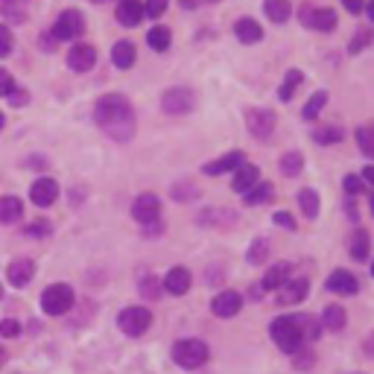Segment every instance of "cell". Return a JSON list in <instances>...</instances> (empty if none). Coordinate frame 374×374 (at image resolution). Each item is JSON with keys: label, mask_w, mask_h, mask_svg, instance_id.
I'll return each mask as SVG.
<instances>
[{"label": "cell", "mask_w": 374, "mask_h": 374, "mask_svg": "<svg viewBox=\"0 0 374 374\" xmlns=\"http://www.w3.org/2000/svg\"><path fill=\"white\" fill-rule=\"evenodd\" d=\"M94 117H96V126L120 144L135 135V111H132V106H129V100L123 94L100 96L96 106H94Z\"/></svg>", "instance_id": "obj_1"}, {"label": "cell", "mask_w": 374, "mask_h": 374, "mask_svg": "<svg viewBox=\"0 0 374 374\" xmlns=\"http://www.w3.org/2000/svg\"><path fill=\"white\" fill-rule=\"evenodd\" d=\"M275 345H278L284 354H299L304 351V345L316 342L319 333H322V325L313 319V316H278L269 328Z\"/></svg>", "instance_id": "obj_2"}, {"label": "cell", "mask_w": 374, "mask_h": 374, "mask_svg": "<svg viewBox=\"0 0 374 374\" xmlns=\"http://www.w3.org/2000/svg\"><path fill=\"white\" fill-rule=\"evenodd\" d=\"M173 360L182 368H199L208 360V345L199 339H179L173 345Z\"/></svg>", "instance_id": "obj_3"}, {"label": "cell", "mask_w": 374, "mask_h": 374, "mask_svg": "<svg viewBox=\"0 0 374 374\" xmlns=\"http://www.w3.org/2000/svg\"><path fill=\"white\" fill-rule=\"evenodd\" d=\"M42 307L47 316H62V313H68L73 307V289L68 284H53L44 289L42 295Z\"/></svg>", "instance_id": "obj_4"}, {"label": "cell", "mask_w": 374, "mask_h": 374, "mask_svg": "<svg viewBox=\"0 0 374 374\" xmlns=\"http://www.w3.org/2000/svg\"><path fill=\"white\" fill-rule=\"evenodd\" d=\"M117 325H120V330L129 333V337H141L152 325V313L147 307H126L120 316H117Z\"/></svg>", "instance_id": "obj_5"}, {"label": "cell", "mask_w": 374, "mask_h": 374, "mask_svg": "<svg viewBox=\"0 0 374 374\" xmlns=\"http://www.w3.org/2000/svg\"><path fill=\"white\" fill-rule=\"evenodd\" d=\"M85 30V21H82V15L76 12V9H68L56 18V24H53V38L56 42H70V38H76Z\"/></svg>", "instance_id": "obj_6"}, {"label": "cell", "mask_w": 374, "mask_h": 374, "mask_svg": "<svg viewBox=\"0 0 374 374\" xmlns=\"http://www.w3.org/2000/svg\"><path fill=\"white\" fill-rule=\"evenodd\" d=\"M132 216L137 223H144V225H152V223H158V216H161V199L155 193H144V196H137L135 205H132Z\"/></svg>", "instance_id": "obj_7"}, {"label": "cell", "mask_w": 374, "mask_h": 374, "mask_svg": "<svg viewBox=\"0 0 374 374\" xmlns=\"http://www.w3.org/2000/svg\"><path fill=\"white\" fill-rule=\"evenodd\" d=\"M196 108V94L190 88H170L164 94V111L167 114H190Z\"/></svg>", "instance_id": "obj_8"}, {"label": "cell", "mask_w": 374, "mask_h": 374, "mask_svg": "<svg viewBox=\"0 0 374 374\" xmlns=\"http://www.w3.org/2000/svg\"><path fill=\"white\" fill-rule=\"evenodd\" d=\"M246 126H249V132L254 135V137H269L272 135V129H275V114L269 111V108H249L246 111Z\"/></svg>", "instance_id": "obj_9"}, {"label": "cell", "mask_w": 374, "mask_h": 374, "mask_svg": "<svg viewBox=\"0 0 374 374\" xmlns=\"http://www.w3.org/2000/svg\"><path fill=\"white\" fill-rule=\"evenodd\" d=\"M301 21H304L310 30L330 32L333 27H337V12H333V9H313V6H304Z\"/></svg>", "instance_id": "obj_10"}, {"label": "cell", "mask_w": 374, "mask_h": 374, "mask_svg": "<svg viewBox=\"0 0 374 374\" xmlns=\"http://www.w3.org/2000/svg\"><path fill=\"white\" fill-rule=\"evenodd\" d=\"M243 307V295L240 292H234V289H225L220 292L213 299V316H220V319H231V316H237Z\"/></svg>", "instance_id": "obj_11"}, {"label": "cell", "mask_w": 374, "mask_h": 374, "mask_svg": "<svg viewBox=\"0 0 374 374\" xmlns=\"http://www.w3.org/2000/svg\"><path fill=\"white\" fill-rule=\"evenodd\" d=\"M307 278H289L278 287V304H301L307 299Z\"/></svg>", "instance_id": "obj_12"}, {"label": "cell", "mask_w": 374, "mask_h": 374, "mask_svg": "<svg viewBox=\"0 0 374 374\" xmlns=\"http://www.w3.org/2000/svg\"><path fill=\"white\" fill-rule=\"evenodd\" d=\"M68 65H70V70H76V73L91 70V68L96 65V50H94L91 44H76V47H70Z\"/></svg>", "instance_id": "obj_13"}, {"label": "cell", "mask_w": 374, "mask_h": 374, "mask_svg": "<svg viewBox=\"0 0 374 374\" xmlns=\"http://www.w3.org/2000/svg\"><path fill=\"white\" fill-rule=\"evenodd\" d=\"M32 272H35V263L30 258H18V261H12L6 266V278H9L12 287L21 289V287H27L32 281Z\"/></svg>", "instance_id": "obj_14"}, {"label": "cell", "mask_w": 374, "mask_h": 374, "mask_svg": "<svg viewBox=\"0 0 374 374\" xmlns=\"http://www.w3.org/2000/svg\"><path fill=\"white\" fill-rule=\"evenodd\" d=\"M30 199L38 205V208H47L58 199V185L53 179H38L32 187H30Z\"/></svg>", "instance_id": "obj_15"}, {"label": "cell", "mask_w": 374, "mask_h": 374, "mask_svg": "<svg viewBox=\"0 0 374 374\" xmlns=\"http://www.w3.org/2000/svg\"><path fill=\"white\" fill-rule=\"evenodd\" d=\"M328 289H330V292H337V295H354V292L360 289V281L354 278L351 272L337 269V272H330V278H328Z\"/></svg>", "instance_id": "obj_16"}, {"label": "cell", "mask_w": 374, "mask_h": 374, "mask_svg": "<svg viewBox=\"0 0 374 374\" xmlns=\"http://www.w3.org/2000/svg\"><path fill=\"white\" fill-rule=\"evenodd\" d=\"M117 21L123 27H137L144 21V4L141 0H120L117 4Z\"/></svg>", "instance_id": "obj_17"}, {"label": "cell", "mask_w": 374, "mask_h": 374, "mask_svg": "<svg viewBox=\"0 0 374 374\" xmlns=\"http://www.w3.org/2000/svg\"><path fill=\"white\" fill-rule=\"evenodd\" d=\"M190 284H193V278H190V272L185 266H173L167 272V278H164V289L173 292V295H185L190 289Z\"/></svg>", "instance_id": "obj_18"}, {"label": "cell", "mask_w": 374, "mask_h": 374, "mask_svg": "<svg viewBox=\"0 0 374 374\" xmlns=\"http://www.w3.org/2000/svg\"><path fill=\"white\" fill-rule=\"evenodd\" d=\"M24 216V202L18 196H0V223L12 225Z\"/></svg>", "instance_id": "obj_19"}, {"label": "cell", "mask_w": 374, "mask_h": 374, "mask_svg": "<svg viewBox=\"0 0 374 374\" xmlns=\"http://www.w3.org/2000/svg\"><path fill=\"white\" fill-rule=\"evenodd\" d=\"M243 164H246V155L243 152H228V155H223V158L205 164V173L208 175H220V173H228V170H237Z\"/></svg>", "instance_id": "obj_20"}, {"label": "cell", "mask_w": 374, "mask_h": 374, "mask_svg": "<svg viewBox=\"0 0 374 374\" xmlns=\"http://www.w3.org/2000/svg\"><path fill=\"white\" fill-rule=\"evenodd\" d=\"M234 32H237V38L243 44H258L263 38V30L258 21H251V18H240L237 24H234Z\"/></svg>", "instance_id": "obj_21"}, {"label": "cell", "mask_w": 374, "mask_h": 374, "mask_svg": "<svg viewBox=\"0 0 374 374\" xmlns=\"http://www.w3.org/2000/svg\"><path fill=\"white\" fill-rule=\"evenodd\" d=\"M258 167H254V164H243V167H237V173H234V190H237V193H249L254 185H258Z\"/></svg>", "instance_id": "obj_22"}, {"label": "cell", "mask_w": 374, "mask_h": 374, "mask_svg": "<svg viewBox=\"0 0 374 374\" xmlns=\"http://www.w3.org/2000/svg\"><path fill=\"white\" fill-rule=\"evenodd\" d=\"M289 272H292L289 263H272L266 269V275H263V287L266 289H278L284 281H289Z\"/></svg>", "instance_id": "obj_23"}, {"label": "cell", "mask_w": 374, "mask_h": 374, "mask_svg": "<svg viewBox=\"0 0 374 374\" xmlns=\"http://www.w3.org/2000/svg\"><path fill=\"white\" fill-rule=\"evenodd\" d=\"M111 58H114V65H117V68H132V65H135V58H137L135 44H132V42H117L114 50H111Z\"/></svg>", "instance_id": "obj_24"}, {"label": "cell", "mask_w": 374, "mask_h": 374, "mask_svg": "<svg viewBox=\"0 0 374 374\" xmlns=\"http://www.w3.org/2000/svg\"><path fill=\"white\" fill-rule=\"evenodd\" d=\"M263 12L269 15V21L284 24L287 18L292 15V6H289V0H266V4H263Z\"/></svg>", "instance_id": "obj_25"}, {"label": "cell", "mask_w": 374, "mask_h": 374, "mask_svg": "<svg viewBox=\"0 0 374 374\" xmlns=\"http://www.w3.org/2000/svg\"><path fill=\"white\" fill-rule=\"evenodd\" d=\"M272 196H275L272 185H254L249 193H243V199H246V205H266V202H272Z\"/></svg>", "instance_id": "obj_26"}, {"label": "cell", "mask_w": 374, "mask_h": 374, "mask_svg": "<svg viewBox=\"0 0 374 374\" xmlns=\"http://www.w3.org/2000/svg\"><path fill=\"white\" fill-rule=\"evenodd\" d=\"M368 251H371V237L366 231H357V234H354V240H351V258L354 261H366Z\"/></svg>", "instance_id": "obj_27"}, {"label": "cell", "mask_w": 374, "mask_h": 374, "mask_svg": "<svg viewBox=\"0 0 374 374\" xmlns=\"http://www.w3.org/2000/svg\"><path fill=\"white\" fill-rule=\"evenodd\" d=\"M345 310L339 307V304H330L328 310H325V319H322V325L328 328V330H342L345 328Z\"/></svg>", "instance_id": "obj_28"}, {"label": "cell", "mask_w": 374, "mask_h": 374, "mask_svg": "<svg viewBox=\"0 0 374 374\" xmlns=\"http://www.w3.org/2000/svg\"><path fill=\"white\" fill-rule=\"evenodd\" d=\"M147 42H149L152 50L164 53V50L170 47V30H167V27H152V30L147 32Z\"/></svg>", "instance_id": "obj_29"}, {"label": "cell", "mask_w": 374, "mask_h": 374, "mask_svg": "<svg viewBox=\"0 0 374 374\" xmlns=\"http://www.w3.org/2000/svg\"><path fill=\"white\" fill-rule=\"evenodd\" d=\"M301 80H304L301 70H295V68L287 73V80H284V85H281V91H278V96H281L284 103H289V100H292V94H295V88L301 85Z\"/></svg>", "instance_id": "obj_30"}, {"label": "cell", "mask_w": 374, "mask_h": 374, "mask_svg": "<svg viewBox=\"0 0 374 374\" xmlns=\"http://www.w3.org/2000/svg\"><path fill=\"white\" fill-rule=\"evenodd\" d=\"M357 144H360V152H363V155L374 158V123L357 129Z\"/></svg>", "instance_id": "obj_31"}, {"label": "cell", "mask_w": 374, "mask_h": 374, "mask_svg": "<svg viewBox=\"0 0 374 374\" xmlns=\"http://www.w3.org/2000/svg\"><path fill=\"white\" fill-rule=\"evenodd\" d=\"M299 205H301V211H304V216L307 220H313V216L319 213V196H316V190H301V196H299Z\"/></svg>", "instance_id": "obj_32"}, {"label": "cell", "mask_w": 374, "mask_h": 374, "mask_svg": "<svg viewBox=\"0 0 374 374\" xmlns=\"http://www.w3.org/2000/svg\"><path fill=\"white\" fill-rule=\"evenodd\" d=\"M301 164H304L301 152H287L284 158H281V173L284 175H299L301 173Z\"/></svg>", "instance_id": "obj_33"}, {"label": "cell", "mask_w": 374, "mask_h": 374, "mask_svg": "<svg viewBox=\"0 0 374 374\" xmlns=\"http://www.w3.org/2000/svg\"><path fill=\"white\" fill-rule=\"evenodd\" d=\"M325 103H328V94L325 91H316L307 100V106H304V120H313V117H316L322 108H325Z\"/></svg>", "instance_id": "obj_34"}, {"label": "cell", "mask_w": 374, "mask_h": 374, "mask_svg": "<svg viewBox=\"0 0 374 374\" xmlns=\"http://www.w3.org/2000/svg\"><path fill=\"white\" fill-rule=\"evenodd\" d=\"M266 254H269V240L258 237V240L251 243V249H249V261H251V263H263Z\"/></svg>", "instance_id": "obj_35"}, {"label": "cell", "mask_w": 374, "mask_h": 374, "mask_svg": "<svg viewBox=\"0 0 374 374\" xmlns=\"http://www.w3.org/2000/svg\"><path fill=\"white\" fill-rule=\"evenodd\" d=\"M316 141H319L322 147H328V144H337V141H342V129H339V126L316 129Z\"/></svg>", "instance_id": "obj_36"}, {"label": "cell", "mask_w": 374, "mask_h": 374, "mask_svg": "<svg viewBox=\"0 0 374 374\" xmlns=\"http://www.w3.org/2000/svg\"><path fill=\"white\" fill-rule=\"evenodd\" d=\"M371 38H374V32H371V30H360L357 35H354V42H351V47H348V50H351L354 56H357L360 50H366V47L371 44Z\"/></svg>", "instance_id": "obj_37"}, {"label": "cell", "mask_w": 374, "mask_h": 374, "mask_svg": "<svg viewBox=\"0 0 374 374\" xmlns=\"http://www.w3.org/2000/svg\"><path fill=\"white\" fill-rule=\"evenodd\" d=\"M141 295H144V299H158V295H161V284H158V278H144L141 281Z\"/></svg>", "instance_id": "obj_38"}, {"label": "cell", "mask_w": 374, "mask_h": 374, "mask_svg": "<svg viewBox=\"0 0 374 374\" xmlns=\"http://www.w3.org/2000/svg\"><path fill=\"white\" fill-rule=\"evenodd\" d=\"M53 231V225L47 220H35L27 225V237H47V234Z\"/></svg>", "instance_id": "obj_39"}, {"label": "cell", "mask_w": 374, "mask_h": 374, "mask_svg": "<svg viewBox=\"0 0 374 374\" xmlns=\"http://www.w3.org/2000/svg\"><path fill=\"white\" fill-rule=\"evenodd\" d=\"M12 53V32L6 24H0V58Z\"/></svg>", "instance_id": "obj_40"}, {"label": "cell", "mask_w": 374, "mask_h": 374, "mask_svg": "<svg viewBox=\"0 0 374 374\" xmlns=\"http://www.w3.org/2000/svg\"><path fill=\"white\" fill-rule=\"evenodd\" d=\"M164 9H167V0H147L144 15H149V18H158V15H164Z\"/></svg>", "instance_id": "obj_41"}, {"label": "cell", "mask_w": 374, "mask_h": 374, "mask_svg": "<svg viewBox=\"0 0 374 374\" xmlns=\"http://www.w3.org/2000/svg\"><path fill=\"white\" fill-rule=\"evenodd\" d=\"M18 333H21V328H18L15 319H4V322H0V337H18Z\"/></svg>", "instance_id": "obj_42"}, {"label": "cell", "mask_w": 374, "mask_h": 374, "mask_svg": "<svg viewBox=\"0 0 374 374\" xmlns=\"http://www.w3.org/2000/svg\"><path fill=\"white\" fill-rule=\"evenodd\" d=\"M345 190H348L351 196L363 193V179H360V175H345Z\"/></svg>", "instance_id": "obj_43"}, {"label": "cell", "mask_w": 374, "mask_h": 374, "mask_svg": "<svg viewBox=\"0 0 374 374\" xmlns=\"http://www.w3.org/2000/svg\"><path fill=\"white\" fill-rule=\"evenodd\" d=\"M15 91V82H12V76L6 70H0V96H9Z\"/></svg>", "instance_id": "obj_44"}, {"label": "cell", "mask_w": 374, "mask_h": 374, "mask_svg": "<svg viewBox=\"0 0 374 374\" xmlns=\"http://www.w3.org/2000/svg\"><path fill=\"white\" fill-rule=\"evenodd\" d=\"M342 6H345L351 15H360V12H363V0H342Z\"/></svg>", "instance_id": "obj_45"}, {"label": "cell", "mask_w": 374, "mask_h": 374, "mask_svg": "<svg viewBox=\"0 0 374 374\" xmlns=\"http://www.w3.org/2000/svg\"><path fill=\"white\" fill-rule=\"evenodd\" d=\"M275 223L284 225V228H295V220H292L289 213H275Z\"/></svg>", "instance_id": "obj_46"}, {"label": "cell", "mask_w": 374, "mask_h": 374, "mask_svg": "<svg viewBox=\"0 0 374 374\" xmlns=\"http://www.w3.org/2000/svg\"><path fill=\"white\" fill-rule=\"evenodd\" d=\"M363 182H368V187L374 190V167H366L363 170Z\"/></svg>", "instance_id": "obj_47"}, {"label": "cell", "mask_w": 374, "mask_h": 374, "mask_svg": "<svg viewBox=\"0 0 374 374\" xmlns=\"http://www.w3.org/2000/svg\"><path fill=\"white\" fill-rule=\"evenodd\" d=\"M24 4H30V0H6V9L12 12L15 6H24Z\"/></svg>", "instance_id": "obj_48"}, {"label": "cell", "mask_w": 374, "mask_h": 374, "mask_svg": "<svg viewBox=\"0 0 374 374\" xmlns=\"http://www.w3.org/2000/svg\"><path fill=\"white\" fill-rule=\"evenodd\" d=\"M366 12H368V18L374 21V0H366Z\"/></svg>", "instance_id": "obj_49"}, {"label": "cell", "mask_w": 374, "mask_h": 374, "mask_svg": "<svg viewBox=\"0 0 374 374\" xmlns=\"http://www.w3.org/2000/svg\"><path fill=\"white\" fill-rule=\"evenodd\" d=\"M196 4H202V0H185V6H187V9H193Z\"/></svg>", "instance_id": "obj_50"}, {"label": "cell", "mask_w": 374, "mask_h": 374, "mask_svg": "<svg viewBox=\"0 0 374 374\" xmlns=\"http://www.w3.org/2000/svg\"><path fill=\"white\" fill-rule=\"evenodd\" d=\"M4 360H6V351H4V348H0V366H4Z\"/></svg>", "instance_id": "obj_51"}, {"label": "cell", "mask_w": 374, "mask_h": 374, "mask_svg": "<svg viewBox=\"0 0 374 374\" xmlns=\"http://www.w3.org/2000/svg\"><path fill=\"white\" fill-rule=\"evenodd\" d=\"M0 129H4V111H0Z\"/></svg>", "instance_id": "obj_52"}, {"label": "cell", "mask_w": 374, "mask_h": 374, "mask_svg": "<svg viewBox=\"0 0 374 374\" xmlns=\"http://www.w3.org/2000/svg\"><path fill=\"white\" fill-rule=\"evenodd\" d=\"M0 299H4V287H0Z\"/></svg>", "instance_id": "obj_53"}, {"label": "cell", "mask_w": 374, "mask_h": 374, "mask_svg": "<svg viewBox=\"0 0 374 374\" xmlns=\"http://www.w3.org/2000/svg\"><path fill=\"white\" fill-rule=\"evenodd\" d=\"M94 4H103V0H94Z\"/></svg>", "instance_id": "obj_54"}, {"label": "cell", "mask_w": 374, "mask_h": 374, "mask_svg": "<svg viewBox=\"0 0 374 374\" xmlns=\"http://www.w3.org/2000/svg\"><path fill=\"white\" fill-rule=\"evenodd\" d=\"M371 275H374V263H371Z\"/></svg>", "instance_id": "obj_55"}, {"label": "cell", "mask_w": 374, "mask_h": 374, "mask_svg": "<svg viewBox=\"0 0 374 374\" xmlns=\"http://www.w3.org/2000/svg\"><path fill=\"white\" fill-rule=\"evenodd\" d=\"M211 4H213V0H211Z\"/></svg>", "instance_id": "obj_56"}]
</instances>
